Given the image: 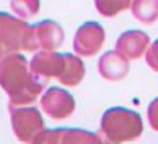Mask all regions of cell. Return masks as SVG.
<instances>
[{
	"label": "cell",
	"instance_id": "obj_1",
	"mask_svg": "<svg viewBox=\"0 0 158 144\" xmlns=\"http://www.w3.org/2000/svg\"><path fill=\"white\" fill-rule=\"evenodd\" d=\"M143 134V120L139 114L124 107L106 110L100 120V136L106 144H123L134 141Z\"/></svg>",
	"mask_w": 158,
	"mask_h": 144
},
{
	"label": "cell",
	"instance_id": "obj_2",
	"mask_svg": "<svg viewBox=\"0 0 158 144\" xmlns=\"http://www.w3.org/2000/svg\"><path fill=\"white\" fill-rule=\"evenodd\" d=\"M106 41V31L97 22H85L75 34L73 48L80 56H94Z\"/></svg>",
	"mask_w": 158,
	"mask_h": 144
},
{
	"label": "cell",
	"instance_id": "obj_3",
	"mask_svg": "<svg viewBox=\"0 0 158 144\" xmlns=\"http://www.w3.org/2000/svg\"><path fill=\"white\" fill-rule=\"evenodd\" d=\"M43 109L53 119H65L75 110V100L68 92L61 88H49L41 100Z\"/></svg>",
	"mask_w": 158,
	"mask_h": 144
},
{
	"label": "cell",
	"instance_id": "obj_4",
	"mask_svg": "<svg viewBox=\"0 0 158 144\" xmlns=\"http://www.w3.org/2000/svg\"><path fill=\"white\" fill-rule=\"evenodd\" d=\"M97 70H99L102 78L116 82V80L124 78L129 73V59L124 54H121L117 49L107 51L100 56L99 63H97Z\"/></svg>",
	"mask_w": 158,
	"mask_h": 144
},
{
	"label": "cell",
	"instance_id": "obj_5",
	"mask_svg": "<svg viewBox=\"0 0 158 144\" xmlns=\"http://www.w3.org/2000/svg\"><path fill=\"white\" fill-rule=\"evenodd\" d=\"M150 48V38L143 31H126L119 36L116 42V49L124 54L127 59H138L146 54Z\"/></svg>",
	"mask_w": 158,
	"mask_h": 144
},
{
	"label": "cell",
	"instance_id": "obj_6",
	"mask_svg": "<svg viewBox=\"0 0 158 144\" xmlns=\"http://www.w3.org/2000/svg\"><path fill=\"white\" fill-rule=\"evenodd\" d=\"M32 68L43 78H48V76H58L60 78L65 71V54L51 53L49 49H46L34 58Z\"/></svg>",
	"mask_w": 158,
	"mask_h": 144
},
{
	"label": "cell",
	"instance_id": "obj_7",
	"mask_svg": "<svg viewBox=\"0 0 158 144\" xmlns=\"http://www.w3.org/2000/svg\"><path fill=\"white\" fill-rule=\"evenodd\" d=\"M34 32L38 44H41L44 49H49V51L60 48L63 42V29L53 21L39 22L38 26H34Z\"/></svg>",
	"mask_w": 158,
	"mask_h": 144
},
{
	"label": "cell",
	"instance_id": "obj_8",
	"mask_svg": "<svg viewBox=\"0 0 158 144\" xmlns=\"http://www.w3.org/2000/svg\"><path fill=\"white\" fill-rule=\"evenodd\" d=\"M19 119L21 120L17 124V134L22 141H31V137L43 129V119L36 109H26L19 112Z\"/></svg>",
	"mask_w": 158,
	"mask_h": 144
},
{
	"label": "cell",
	"instance_id": "obj_9",
	"mask_svg": "<svg viewBox=\"0 0 158 144\" xmlns=\"http://www.w3.org/2000/svg\"><path fill=\"white\" fill-rule=\"evenodd\" d=\"M85 75V66L78 56L73 54H65V71L60 76V82L63 85H78Z\"/></svg>",
	"mask_w": 158,
	"mask_h": 144
},
{
	"label": "cell",
	"instance_id": "obj_10",
	"mask_svg": "<svg viewBox=\"0 0 158 144\" xmlns=\"http://www.w3.org/2000/svg\"><path fill=\"white\" fill-rule=\"evenodd\" d=\"M131 12L136 21L153 24L158 21V0H133Z\"/></svg>",
	"mask_w": 158,
	"mask_h": 144
},
{
	"label": "cell",
	"instance_id": "obj_11",
	"mask_svg": "<svg viewBox=\"0 0 158 144\" xmlns=\"http://www.w3.org/2000/svg\"><path fill=\"white\" fill-rule=\"evenodd\" d=\"M63 144H106L100 132H90L83 129H65Z\"/></svg>",
	"mask_w": 158,
	"mask_h": 144
},
{
	"label": "cell",
	"instance_id": "obj_12",
	"mask_svg": "<svg viewBox=\"0 0 158 144\" xmlns=\"http://www.w3.org/2000/svg\"><path fill=\"white\" fill-rule=\"evenodd\" d=\"M133 0H95V9L104 17H114L131 7Z\"/></svg>",
	"mask_w": 158,
	"mask_h": 144
},
{
	"label": "cell",
	"instance_id": "obj_13",
	"mask_svg": "<svg viewBox=\"0 0 158 144\" xmlns=\"http://www.w3.org/2000/svg\"><path fill=\"white\" fill-rule=\"evenodd\" d=\"M12 9L21 17H31L39 10V0H12Z\"/></svg>",
	"mask_w": 158,
	"mask_h": 144
},
{
	"label": "cell",
	"instance_id": "obj_14",
	"mask_svg": "<svg viewBox=\"0 0 158 144\" xmlns=\"http://www.w3.org/2000/svg\"><path fill=\"white\" fill-rule=\"evenodd\" d=\"M63 136H65V129L44 130L43 134H39L34 144H63Z\"/></svg>",
	"mask_w": 158,
	"mask_h": 144
},
{
	"label": "cell",
	"instance_id": "obj_15",
	"mask_svg": "<svg viewBox=\"0 0 158 144\" xmlns=\"http://www.w3.org/2000/svg\"><path fill=\"white\" fill-rule=\"evenodd\" d=\"M146 65L150 66L153 71L158 73V39L153 42V44H150V48H148V51H146Z\"/></svg>",
	"mask_w": 158,
	"mask_h": 144
},
{
	"label": "cell",
	"instance_id": "obj_16",
	"mask_svg": "<svg viewBox=\"0 0 158 144\" xmlns=\"http://www.w3.org/2000/svg\"><path fill=\"white\" fill-rule=\"evenodd\" d=\"M148 122L155 130H158V98H155L148 107Z\"/></svg>",
	"mask_w": 158,
	"mask_h": 144
}]
</instances>
